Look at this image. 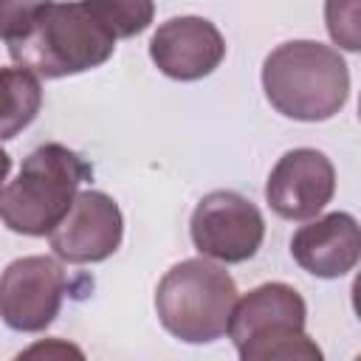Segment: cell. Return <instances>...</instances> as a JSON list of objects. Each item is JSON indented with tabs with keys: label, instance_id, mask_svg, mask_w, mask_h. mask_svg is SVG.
<instances>
[{
	"label": "cell",
	"instance_id": "obj_1",
	"mask_svg": "<svg viewBox=\"0 0 361 361\" xmlns=\"http://www.w3.org/2000/svg\"><path fill=\"white\" fill-rule=\"evenodd\" d=\"M262 90L285 118L327 121L350 99V68L344 56L324 42L290 39L265 56Z\"/></svg>",
	"mask_w": 361,
	"mask_h": 361
},
{
	"label": "cell",
	"instance_id": "obj_2",
	"mask_svg": "<svg viewBox=\"0 0 361 361\" xmlns=\"http://www.w3.org/2000/svg\"><path fill=\"white\" fill-rule=\"evenodd\" d=\"M116 42L82 0H51L28 31L8 42V56L39 79H62L104 65Z\"/></svg>",
	"mask_w": 361,
	"mask_h": 361
},
{
	"label": "cell",
	"instance_id": "obj_3",
	"mask_svg": "<svg viewBox=\"0 0 361 361\" xmlns=\"http://www.w3.org/2000/svg\"><path fill=\"white\" fill-rule=\"evenodd\" d=\"M90 175L87 161L71 147L56 141L37 147L23 161L17 178L0 189L3 226L14 234L48 237Z\"/></svg>",
	"mask_w": 361,
	"mask_h": 361
},
{
	"label": "cell",
	"instance_id": "obj_4",
	"mask_svg": "<svg viewBox=\"0 0 361 361\" xmlns=\"http://www.w3.org/2000/svg\"><path fill=\"white\" fill-rule=\"evenodd\" d=\"M305 324L302 293L288 282H265L237 296L226 336L243 361H322Z\"/></svg>",
	"mask_w": 361,
	"mask_h": 361
},
{
	"label": "cell",
	"instance_id": "obj_5",
	"mask_svg": "<svg viewBox=\"0 0 361 361\" xmlns=\"http://www.w3.org/2000/svg\"><path fill=\"white\" fill-rule=\"evenodd\" d=\"M237 296V285L220 262L192 257L161 276L155 288V313L164 330L178 341L212 344L226 336Z\"/></svg>",
	"mask_w": 361,
	"mask_h": 361
},
{
	"label": "cell",
	"instance_id": "obj_6",
	"mask_svg": "<svg viewBox=\"0 0 361 361\" xmlns=\"http://www.w3.org/2000/svg\"><path fill=\"white\" fill-rule=\"evenodd\" d=\"M192 245L214 262H245L265 240L262 212L240 192L214 189L203 195L189 220Z\"/></svg>",
	"mask_w": 361,
	"mask_h": 361
},
{
	"label": "cell",
	"instance_id": "obj_7",
	"mask_svg": "<svg viewBox=\"0 0 361 361\" xmlns=\"http://www.w3.org/2000/svg\"><path fill=\"white\" fill-rule=\"evenodd\" d=\"M68 276L59 257L31 254L0 274V319L17 333H42L59 313Z\"/></svg>",
	"mask_w": 361,
	"mask_h": 361
},
{
	"label": "cell",
	"instance_id": "obj_8",
	"mask_svg": "<svg viewBox=\"0 0 361 361\" xmlns=\"http://www.w3.org/2000/svg\"><path fill=\"white\" fill-rule=\"evenodd\" d=\"M124 237V217L118 203L99 192H76L65 217L51 228V251L71 265H93L113 257Z\"/></svg>",
	"mask_w": 361,
	"mask_h": 361
},
{
	"label": "cell",
	"instance_id": "obj_9",
	"mask_svg": "<svg viewBox=\"0 0 361 361\" xmlns=\"http://www.w3.org/2000/svg\"><path fill=\"white\" fill-rule=\"evenodd\" d=\"M336 195L333 161L313 147L288 149L265 180V200L282 220H310Z\"/></svg>",
	"mask_w": 361,
	"mask_h": 361
},
{
	"label": "cell",
	"instance_id": "obj_10",
	"mask_svg": "<svg viewBox=\"0 0 361 361\" xmlns=\"http://www.w3.org/2000/svg\"><path fill=\"white\" fill-rule=\"evenodd\" d=\"M149 59L175 82H197L220 68L226 59V39L206 17H169L149 39Z\"/></svg>",
	"mask_w": 361,
	"mask_h": 361
},
{
	"label": "cell",
	"instance_id": "obj_11",
	"mask_svg": "<svg viewBox=\"0 0 361 361\" xmlns=\"http://www.w3.org/2000/svg\"><path fill=\"white\" fill-rule=\"evenodd\" d=\"M290 257L296 265L319 279L347 276L361 257V228L350 212H330L310 217L290 237Z\"/></svg>",
	"mask_w": 361,
	"mask_h": 361
},
{
	"label": "cell",
	"instance_id": "obj_12",
	"mask_svg": "<svg viewBox=\"0 0 361 361\" xmlns=\"http://www.w3.org/2000/svg\"><path fill=\"white\" fill-rule=\"evenodd\" d=\"M42 107L39 76L28 68H0V141L17 138Z\"/></svg>",
	"mask_w": 361,
	"mask_h": 361
},
{
	"label": "cell",
	"instance_id": "obj_13",
	"mask_svg": "<svg viewBox=\"0 0 361 361\" xmlns=\"http://www.w3.org/2000/svg\"><path fill=\"white\" fill-rule=\"evenodd\" d=\"M82 3L116 39H130L144 34L155 17V0H82Z\"/></svg>",
	"mask_w": 361,
	"mask_h": 361
},
{
	"label": "cell",
	"instance_id": "obj_14",
	"mask_svg": "<svg viewBox=\"0 0 361 361\" xmlns=\"http://www.w3.org/2000/svg\"><path fill=\"white\" fill-rule=\"evenodd\" d=\"M324 25L338 48L355 54L361 48V0H324Z\"/></svg>",
	"mask_w": 361,
	"mask_h": 361
},
{
	"label": "cell",
	"instance_id": "obj_15",
	"mask_svg": "<svg viewBox=\"0 0 361 361\" xmlns=\"http://www.w3.org/2000/svg\"><path fill=\"white\" fill-rule=\"evenodd\" d=\"M48 3L51 0H0V39L8 45L11 39L23 37Z\"/></svg>",
	"mask_w": 361,
	"mask_h": 361
},
{
	"label": "cell",
	"instance_id": "obj_16",
	"mask_svg": "<svg viewBox=\"0 0 361 361\" xmlns=\"http://www.w3.org/2000/svg\"><path fill=\"white\" fill-rule=\"evenodd\" d=\"M8 172H11V155H8V152L0 147V189H3V183H6Z\"/></svg>",
	"mask_w": 361,
	"mask_h": 361
}]
</instances>
